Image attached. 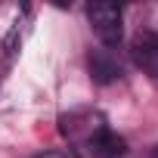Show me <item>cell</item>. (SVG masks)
<instances>
[{
  "instance_id": "cell-1",
  "label": "cell",
  "mask_w": 158,
  "mask_h": 158,
  "mask_svg": "<svg viewBox=\"0 0 158 158\" xmlns=\"http://www.w3.org/2000/svg\"><path fill=\"white\" fill-rule=\"evenodd\" d=\"M87 19L96 31V37L106 44V47H118L121 44V34H124V10L118 3H87Z\"/></svg>"
},
{
  "instance_id": "cell-2",
  "label": "cell",
  "mask_w": 158,
  "mask_h": 158,
  "mask_svg": "<svg viewBox=\"0 0 158 158\" xmlns=\"http://www.w3.org/2000/svg\"><path fill=\"white\" fill-rule=\"evenodd\" d=\"M130 56L136 68H143L149 77L158 81V31H136L130 40Z\"/></svg>"
},
{
  "instance_id": "cell-3",
  "label": "cell",
  "mask_w": 158,
  "mask_h": 158,
  "mask_svg": "<svg viewBox=\"0 0 158 158\" xmlns=\"http://www.w3.org/2000/svg\"><path fill=\"white\" fill-rule=\"evenodd\" d=\"M87 149H90V155H93V158H121V155L127 152V143H124V136H118L115 130L99 127V130H93V133H90Z\"/></svg>"
},
{
  "instance_id": "cell-4",
  "label": "cell",
  "mask_w": 158,
  "mask_h": 158,
  "mask_svg": "<svg viewBox=\"0 0 158 158\" xmlns=\"http://www.w3.org/2000/svg\"><path fill=\"white\" fill-rule=\"evenodd\" d=\"M90 74H93L96 84H112L115 77L121 74V68H118V62L109 59L106 53H90Z\"/></svg>"
},
{
  "instance_id": "cell-5",
  "label": "cell",
  "mask_w": 158,
  "mask_h": 158,
  "mask_svg": "<svg viewBox=\"0 0 158 158\" xmlns=\"http://www.w3.org/2000/svg\"><path fill=\"white\" fill-rule=\"evenodd\" d=\"M28 158H71L65 149H44V152H37V155H28Z\"/></svg>"
},
{
  "instance_id": "cell-6",
  "label": "cell",
  "mask_w": 158,
  "mask_h": 158,
  "mask_svg": "<svg viewBox=\"0 0 158 158\" xmlns=\"http://www.w3.org/2000/svg\"><path fill=\"white\" fill-rule=\"evenodd\" d=\"M152 158H158V146H155V149H152Z\"/></svg>"
}]
</instances>
